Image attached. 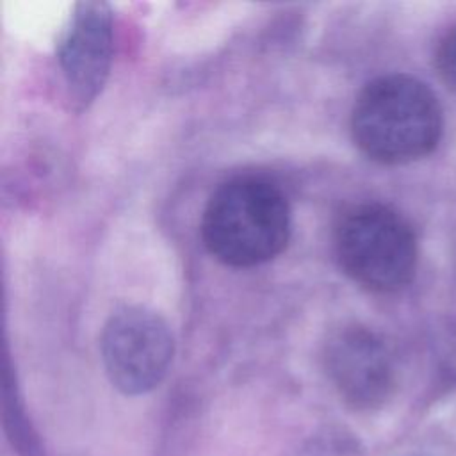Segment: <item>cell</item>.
Masks as SVG:
<instances>
[{"instance_id": "6da1fadb", "label": "cell", "mask_w": 456, "mask_h": 456, "mask_svg": "<svg viewBox=\"0 0 456 456\" xmlns=\"http://www.w3.org/2000/svg\"><path fill=\"white\" fill-rule=\"evenodd\" d=\"M356 146L381 164H406L429 155L442 135V109L419 78L383 75L360 91L351 112Z\"/></svg>"}, {"instance_id": "7a4b0ae2", "label": "cell", "mask_w": 456, "mask_h": 456, "mask_svg": "<svg viewBox=\"0 0 456 456\" xmlns=\"http://www.w3.org/2000/svg\"><path fill=\"white\" fill-rule=\"evenodd\" d=\"M290 205L283 191L262 176H235L207 201L201 239L212 256L230 267H253L278 256L290 237Z\"/></svg>"}, {"instance_id": "3957f363", "label": "cell", "mask_w": 456, "mask_h": 456, "mask_svg": "<svg viewBox=\"0 0 456 456\" xmlns=\"http://www.w3.org/2000/svg\"><path fill=\"white\" fill-rule=\"evenodd\" d=\"M333 244L344 273L369 290H401L415 274L417 237L388 205L372 201L347 208L335 224Z\"/></svg>"}, {"instance_id": "277c9868", "label": "cell", "mask_w": 456, "mask_h": 456, "mask_svg": "<svg viewBox=\"0 0 456 456\" xmlns=\"http://www.w3.org/2000/svg\"><path fill=\"white\" fill-rule=\"evenodd\" d=\"M100 347L109 379L128 395L159 387L175 354L167 322L144 306L116 310L103 326Z\"/></svg>"}, {"instance_id": "5b68a950", "label": "cell", "mask_w": 456, "mask_h": 456, "mask_svg": "<svg viewBox=\"0 0 456 456\" xmlns=\"http://www.w3.org/2000/svg\"><path fill=\"white\" fill-rule=\"evenodd\" d=\"M322 363L337 394L356 410L381 406L395 388L394 353L381 335L365 326L349 324L331 331Z\"/></svg>"}, {"instance_id": "8992f818", "label": "cell", "mask_w": 456, "mask_h": 456, "mask_svg": "<svg viewBox=\"0 0 456 456\" xmlns=\"http://www.w3.org/2000/svg\"><path fill=\"white\" fill-rule=\"evenodd\" d=\"M112 12L103 2H80L59 43V64L71 98L87 107L103 89L112 62Z\"/></svg>"}, {"instance_id": "52a82bcc", "label": "cell", "mask_w": 456, "mask_h": 456, "mask_svg": "<svg viewBox=\"0 0 456 456\" xmlns=\"http://www.w3.org/2000/svg\"><path fill=\"white\" fill-rule=\"evenodd\" d=\"M285 456H367L363 445L347 431L328 428L297 442Z\"/></svg>"}, {"instance_id": "ba28073f", "label": "cell", "mask_w": 456, "mask_h": 456, "mask_svg": "<svg viewBox=\"0 0 456 456\" xmlns=\"http://www.w3.org/2000/svg\"><path fill=\"white\" fill-rule=\"evenodd\" d=\"M4 417H5V428L9 433V438L16 447V451L21 456H41L37 436L30 429L25 411L16 397L14 387H11L9 374L5 376V387H4Z\"/></svg>"}, {"instance_id": "9c48e42d", "label": "cell", "mask_w": 456, "mask_h": 456, "mask_svg": "<svg viewBox=\"0 0 456 456\" xmlns=\"http://www.w3.org/2000/svg\"><path fill=\"white\" fill-rule=\"evenodd\" d=\"M435 68L442 82L456 89V25L440 37L435 50Z\"/></svg>"}, {"instance_id": "30bf717a", "label": "cell", "mask_w": 456, "mask_h": 456, "mask_svg": "<svg viewBox=\"0 0 456 456\" xmlns=\"http://www.w3.org/2000/svg\"><path fill=\"white\" fill-rule=\"evenodd\" d=\"M454 258H456V240H454Z\"/></svg>"}]
</instances>
